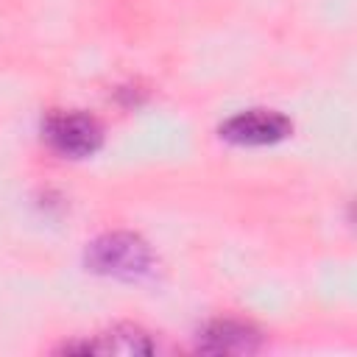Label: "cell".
Instances as JSON below:
<instances>
[{
	"label": "cell",
	"instance_id": "5",
	"mask_svg": "<svg viewBox=\"0 0 357 357\" xmlns=\"http://www.w3.org/2000/svg\"><path fill=\"white\" fill-rule=\"evenodd\" d=\"M59 351L64 354H123V357H137V354H153L156 343L151 340V335L139 326L131 324H120L109 332H100L92 340L84 343H64Z\"/></svg>",
	"mask_w": 357,
	"mask_h": 357
},
{
	"label": "cell",
	"instance_id": "2",
	"mask_svg": "<svg viewBox=\"0 0 357 357\" xmlns=\"http://www.w3.org/2000/svg\"><path fill=\"white\" fill-rule=\"evenodd\" d=\"M45 142L70 159L92 156L103 145V128L92 114L84 112H56L42 126Z\"/></svg>",
	"mask_w": 357,
	"mask_h": 357
},
{
	"label": "cell",
	"instance_id": "4",
	"mask_svg": "<svg viewBox=\"0 0 357 357\" xmlns=\"http://www.w3.org/2000/svg\"><path fill=\"white\" fill-rule=\"evenodd\" d=\"M195 349L201 354H254L262 349V332L245 321L218 318L198 332Z\"/></svg>",
	"mask_w": 357,
	"mask_h": 357
},
{
	"label": "cell",
	"instance_id": "1",
	"mask_svg": "<svg viewBox=\"0 0 357 357\" xmlns=\"http://www.w3.org/2000/svg\"><path fill=\"white\" fill-rule=\"evenodd\" d=\"M84 262H86V271L92 273L123 279V282H139L153 273L156 254L134 231H109L95 237L86 245Z\"/></svg>",
	"mask_w": 357,
	"mask_h": 357
},
{
	"label": "cell",
	"instance_id": "3",
	"mask_svg": "<svg viewBox=\"0 0 357 357\" xmlns=\"http://www.w3.org/2000/svg\"><path fill=\"white\" fill-rule=\"evenodd\" d=\"M218 134L234 145H273L293 134V123L273 109H248L220 123Z\"/></svg>",
	"mask_w": 357,
	"mask_h": 357
}]
</instances>
